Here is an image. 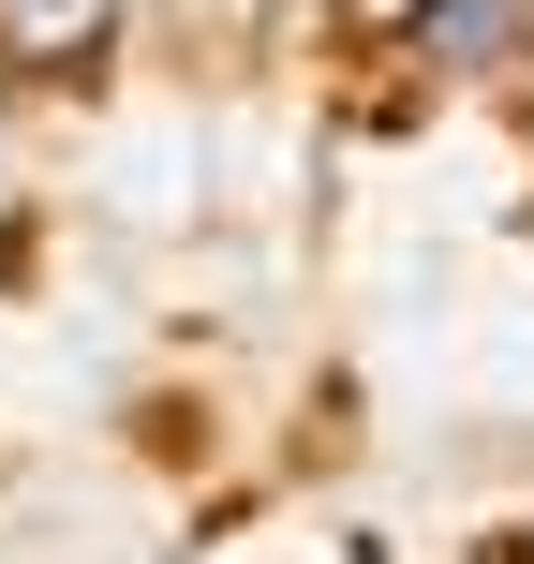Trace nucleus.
I'll return each instance as SVG.
<instances>
[{
	"label": "nucleus",
	"instance_id": "nucleus-1",
	"mask_svg": "<svg viewBox=\"0 0 534 564\" xmlns=\"http://www.w3.org/2000/svg\"><path fill=\"white\" fill-rule=\"evenodd\" d=\"M119 0H0V59L15 75H75V59H105Z\"/></svg>",
	"mask_w": 534,
	"mask_h": 564
},
{
	"label": "nucleus",
	"instance_id": "nucleus-2",
	"mask_svg": "<svg viewBox=\"0 0 534 564\" xmlns=\"http://www.w3.org/2000/svg\"><path fill=\"white\" fill-rule=\"evenodd\" d=\"M505 45H520L505 0H431L416 15V59H446V75H476V59H505Z\"/></svg>",
	"mask_w": 534,
	"mask_h": 564
}]
</instances>
